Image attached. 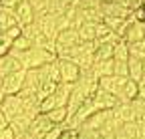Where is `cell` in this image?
<instances>
[{"instance_id":"83f0119b","label":"cell","mask_w":145,"mask_h":139,"mask_svg":"<svg viewBox=\"0 0 145 139\" xmlns=\"http://www.w3.org/2000/svg\"><path fill=\"white\" fill-rule=\"evenodd\" d=\"M10 50H12V39L8 37V34L0 32V57H2V55H8Z\"/></svg>"},{"instance_id":"30bf717a","label":"cell","mask_w":145,"mask_h":139,"mask_svg":"<svg viewBox=\"0 0 145 139\" xmlns=\"http://www.w3.org/2000/svg\"><path fill=\"white\" fill-rule=\"evenodd\" d=\"M127 79L129 77H121V75H115V73L113 75H105V77L99 79V87L105 89V91H109V93H113V95H119Z\"/></svg>"},{"instance_id":"9c48e42d","label":"cell","mask_w":145,"mask_h":139,"mask_svg":"<svg viewBox=\"0 0 145 139\" xmlns=\"http://www.w3.org/2000/svg\"><path fill=\"white\" fill-rule=\"evenodd\" d=\"M14 14H16V20H18L20 26H26V24L34 22V16H36V12H34V8H32V4L28 0H20V2L14 6Z\"/></svg>"},{"instance_id":"277c9868","label":"cell","mask_w":145,"mask_h":139,"mask_svg":"<svg viewBox=\"0 0 145 139\" xmlns=\"http://www.w3.org/2000/svg\"><path fill=\"white\" fill-rule=\"evenodd\" d=\"M0 109L4 111V115L10 119H14L16 115H20L24 113V101L20 99V95H4L2 97V103H0Z\"/></svg>"},{"instance_id":"7a4b0ae2","label":"cell","mask_w":145,"mask_h":139,"mask_svg":"<svg viewBox=\"0 0 145 139\" xmlns=\"http://www.w3.org/2000/svg\"><path fill=\"white\" fill-rule=\"evenodd\" d=\"M77 42H81V40H79V32H77V28L69 26V28L59 30L57 39H54V53H57V57H61L63 53H67V50L72 48Z\"/></svg>"},{"instance_id":"ac0fdd59","label":"cell","mask_w":145,"mask_h":139,"mask_svg":"<svg viewBox=\"0 0 145 139\" xmlns=\"http://www.w3.org/2000/svg\"><path fill=\"white\" fill-rule=\"evenodd\" d=\"M127 67H129V79H133V81L139 83L141 77H143V61L137 59V57H129Z\"/></svg>"},{"instance_id":"7402d4cb","label":"cell","mask_w":145,"mask_h":139,"mask_svg":"<svg viewBox=\"0 0 145 139\" xmlns=\"http://www.w3.org/2000/svg\"><path fill=\"white\" fill-rule=\"evenodd\" d=\"M113 48L115 42H101L95 46V61H105V59H113Z\"/></svg>"},{"instance_id":"8d00e7d4","label":"cell","mask_w":145,"mask_h":139,"mask_svg":"<svg viewBox=\"0 0 145 139\" xmlns=\"http://www.w3.org/2000/svg\"><path fill=\"white\" fill-rule=\"evenodd\" d=\"M18 2H20V0H2V2H0V6H6V8H14Z\"/></svg>"},{"instance_id":"f1b7e54d","label":"cell","mask_w":145,"mask_h":139,"mask_svg":"<svg viewBox=\"0 0 145 139\" xmlns=\"http://www.w3.org/2000/svg\"><path fill=\"white\" fill-rule=\"evenodd\" d=\"M131 107H133V111H135L137 119H139V117H145V99L135 97V99L131 101Z\"/></svg>"},{"instance_id":"44dd1931","label":"cell","mask_w":145,"mask_h":139,"mask_svg":"<svg viewBox=\"0 0 145 139\" xmlns=\"http://www.w3.org/2000/svg\"><path fill=\"white\" fill-rule=\"evenodd\" d=\"M79 40H95V34H97V22H83L79 28Z\"/></svg>"},{"instance_id":"4316f807","label":"cell","mask_w":145,"mask_h":139,"mask_svg":"<svg viewBox=\"0 0 145 139\" xmlns=\"http://www.w3.org/2000/svg\"><path fill=\"white\" fill-rule=\"evenodd\" d=\"M129 61V59H127ZM127 61H117L113 59V73L121 75V77H129V67H127Z\"/></svg>"},{"instance_id":"60d3db41","label":"cell","mask_w":145,"mask_h":139,"mask_svg":"<svg viewBox=\"0 0 145 139\" xmlns=\"http://www.w3.org/2000/svg\"><path fill=\"white\" fill-rule=\"evenodd\" d=\"M143 73H145V59H143Z\"/></svg>"},{"instance_id":"5bb4252c","label":"cell","mask_w":145,"mask_h":139,"mask_svg":"<svg viewBox=\"0 0 145 139\" xmlns=\"http://www.w3.org/2000/svg\"><path fill=\"white\" fill-rule=\"evenodd\" d=\"M123 39L127 40V42H135V40H141V39H145V26H143V22H139V20H131V24L127 26V30H125V34H123Z\"/></svg>"},{"instance_id":"603a6c76","label":"cell","mask_w":145,"mask_h":139,"mask_svg":"<svg viewBox=\"0 0 145 139\" xmlns=\"http://www.w3.org/2000/svg\"><path fill=\"white\" fill-rule=\"evenodd\" d=\"M57 85H59V83H54V81H50V79H42L40 85L36 87V97H39V101H42L44 97H48L50 93H54Z\"/></svg>"},{"instance_id":"3957f363","label":"cell","mask_w":145,"mask_h":139,"mask_svg":"<svg viewBox=\"0 0 145 139\" xmlns=\"http://www.w3.org/2000/svg\"><path fill=\"white\" fill-rule=\"evenodd\" d=\"M24 75H26V69H18V71L6 75L0 79V87H2V93L4 95H16L18 91L24 87Z\"/></svg>"},{"instance_id":"6da1fadb","label":"cell","mask_w":145,"mask_h":139,"mask_svg":"<svg viewBox=\"0 0 145 139\" xmlns=\"http://www.w3.org/2000/svg\"><path fill=\"white\" fill-rule=\"evenodd\" d=\"M10 53L22 63V69H36V67H42L50 61L57 59V53L54 50H48V48H42V46H30L22 53H16V50H10Z\"/></svg>"},{"instance_id":"9a60e30c","label":"cell","mask_w":145,"mask_h":139,"mask_svg":"<svg viewBox=\"0 0 145 139\" xmlns=\"http://www.w3.org/2000/svg\"><path fill=\"white\" fill-rule=\"evenodd\" d=\"M16 24H18V20H16L14 8L0 6V32H2V30H8L10 26H16Z\"/></svg>"},{"instance_id":"8fae6325","label":"cell","mask_w":145,"mask_h":139,"mask_svg":"<svg viewBox=\"0 0 145 139\" xmlns=\"http://www.w3.org/2000/svg\"><path fill=\"white\" fill-rule=\"evenodd\" d=\"M50 127H54V125H52V121L48 119V115H46V113H39V115H34V117H32L28 131H30L36 139H39V137H42Z\"/></svg>"},{"instance_id":"e575fe53","label":"cell","mask_w":145,"mask_h":139,"mask_svg":"<svg viewBox=\"0 0 145 139\" xmlns=\"http://www.w3.org/2000/svg\"><path fill=\"white\" fill-rule=\"evenodd\" d=\"M10 125V121H8V117L4 115V111L0 109V129H4V127H8Z\"/></svg>"},{"instance_id":"e0dca14e","label":"cell","mask_w":145,"mask_h":139,"mask_svg":"<svg viewBox=\"0 0 145 139\" xmlns=\"http://www.w3.org/2000/svg\"><path fill=\"white\" fill-rule=\"evenodd\" d=\"M40 71H42L44 79H50V81H54V83H61V69H59V59H54V61H50V63L42 65V67H40Z\"/></svg>"},{"instance_id":"cb8c5ba5","label":"cell","mask_w":145,"mask_h":139,"mask_svg":"<svg viewBox=\"0 0 145 139\" xmlns=\"http://www.w3.org/2000/svg\"><path fill=\"white\" fill-rule=\"evenodd\" d=\"M131 55H129V42H127L125 39H119L115 42V48H113V59L117 61H127Z\"/></svg>"},{"instance_id":"d6a6232c","label":"cell","mask_w":145,"mask_h":139,"mask_svg":"<svg viewBox=\"0 0 145 139\" xmlns=\"http://www.w3.org/2000/svg\"><path fill=\"white\" fill-rule=\"evenodd\" d=\"M133 18L139 20V22H145V8H143V6L133 8Z\"/></svg>"},{"instance_id":"484cf974","label":"cell","mask_w":145,"mask_h":139,"mask_svg":"<svg viewBox=\"0 0 145 139\" xmlns=\"http://www.w3.org/2000/svg\"><path fill=\"white\" fill-rule=\"evenodd\" d=\"M129 55L131 57H137V59H145V39L141 40H135V42H129Z\"/></svg>"},{"instance_id":"7bdbcfd3","label":"cell","mask_w":145,"mask_h":139,"mask_svg":"<svg viewBox=\"0 0 145 139\" xmlns=\"http://www.w3.org/2000/svg\"><path fill=\"white\" fill-rule=\"evenodd\" d=\"M143 26H145V22H143Z\"/></svg>"},{"instance_id":"ee69618b","label":"cell","mask_w":145,"mask_h":139,"mask_svg":"<svg viewBox=\"0 0 145 139\" xmlns=\"http://www.w3.org/2000/svg\"><path fill=\"white\" fill-rule=\"evenodd\" d=\"M0 2H2V0H0Z\"/></svg>"},{"instance_id":"74e56055","label":"cell","mask_w":145,"mask_h":139,"mask_svg":"<svg viewBox=\"0 0 145 139\" xmlns=\"http://www.w3.org/2000/svg\"><path fill=\"white\" fill-rule=\"evenodd\" d=\"M137 97L145 99V85H139V93H137Z\"/></svg>"},{"instance_id":"d590c367","label":"cell","mask_w":145,"mask_h":139,"mask_svg":"<svg viewBox=\"0 0 145 139\" xmlns=\"http://www.w3.org/2000/svg\"><path fill=\"white\" fill-rule=\"evenodd\" d=\"M14 139H36V137H34L30 131H22V133H16Z\"/></svg>"},{"instance_id":"d6986e66","label":"cell","mask_w":145,"mask_h":139,"mask_svg":"<svg viewBox=\"0 0 145 139\" xmlns=\"http://www.w3.org/2000/svg\"><path fill=\"white\" fill-rule=\"evenodd\" d=\"M48 119L52 121V125H67V121H69V111L67 107H54L50 111H46Z\"/></svg>"},{"instance_id":"8992f818","label":"cell","mask_w":145,"mask_h":139,"mask_svg":"<svg viewBox=\"0 0 145 139\" xmlns=\"http://www.w3.org/2000/svg\"><path fill=\"white\" fill-rule=\"evenodd\" d=\"M91 99H93V105H95L97 111H101V109H115V105L119 103L117 95H113V93L101 89V87H99L93 95H91Z\"/></svg>"},{"instance_id":"ab89813d","label":"cell","mask_w":145,"mask_h":139,"mask_svg":"<svg viewBox=\"0 0 145 139\" xmlns=\"http://www.w3.org/2000/svg\"><path fill=\"white\" fill-rule=\"evenodd\" d=\"M139 85H145V73H143V77H141V81H139Z\"/></svg>"},{"instance_id":"ba28073f","label":"cell","mask_w":145,"mask_h":139,"mask_svg":"<svg viewBox=\"0 0 145 139\" xmlns=\"http://www.w3.org/2000/svg\"><path fill=\"white\" fill-rule=\"evenodd\" d=\"M101 12L103 16H115V18H129L131 16V8L125 6V4H119L115 0H109V2H101Z\"/></svg>"},{"instance_id":"52a82bcc","label":"cell","mask_w":145,"mask_h":139,"mask_svg":"<svg viewBox=\"0 0 145 139\" xmlns=\"http://www.w3.org/2000/svg\"><path fill=\"white\" fill-rule=\"evenodd\" d=\"M113 117V109H101V111H95L91 113V117L83 123L85 129H93V131H101L105 127V123Z\"/></svg>"},{"instance_id":"5b68a950","label":"cell","mask_w":145,"mask_h":139,"mask_svg":"<svg viewBox=\"0 0 145 139\" xmlns=\"http://www.w3.org/2000/svg\"><path fill=\"white\" fill-rule=\"evenodd\" d=\"M59 69H61V83H77L81 77V67L71 59H59Z\"/></svg>"},{"instance_id":"4fadbf2b","label":"cell","mask_w":145,"mask_h":139,"mask_svg":"<svg viewBox=\"0 0 145 139\" xmlns=\"http://www.w3.org/2000/svg\"><path fill=\"white\" fill-rule=\"evenodd\" d=\"M137 93H139V83L133 81V79H127L121 93L117 95V99H119V103H129V101H133L137 97Z\"/></svg>"},{"instance_id":"ffe728a7","label":"cell","mask_w":145,"mask_h":139,"mask_svg":"<svg viewBox=\"0 0 145 139\" xmlns=\"http://www.w3.org/2000/svg\"><path fill=\"white\" fill-rule=\"evenodd\" d=\"M93 73L97 75V79H101V77H105V75H113V59L95 61V63H93Z\"/></svg>"},{"instance_id":"836d02e7","label":"cell","mask_w":145,"mask_h":139,"mask_svg":"<svg viewBox=\"0 0 145 139\" xmlns=\"http://www.w3.org/2000/svg\"><path fill=\"white\" fill-rule=\"evenodd\" d=\"M0 139H14V131L12 127H4V129H0Z\"/></svg>"},{"instance_id":"b9f144b4","label":"cell","mask_w":145,"mask_h":139,"mask_svg":"<svg viewBox=\"0 0 145 139\" xmlns=\"http://www.w3.org/2000/svg\"><path fill=\"white\" fill-rule=\"evenodd\" d=\"M99 2H109V0H99Z\"/></svg>"},{"instance_id":"7c38bea8","label":"cell","mask_w":145,"mask_h":139,"mask_svg":"<svg viewBox=\"0 0 145 139\" xmlns=\"http://www.w3.org/2000/svg\"><path fill=\"white\" fill-rule=\"evenodd\" d=\"M18 69H22V63L18 61L12 53L0 57V79L10 75V73H14V71H18Z\"/></svg>"},{"instance_id":"f35d334b","label":"cell","mask_w":145,"mask_h":139,"mask_svg":"<svg viewBox=\"0 0 145 139\" xmlns=\"http://www.w3.org/2000/svg\"><path fill=\"white\" fill-rule=\"evenodd\" d=\"M101 139H117V137H115V133H105V135H101Z\"/></svg>"},{"instance_id":"d4e9b609","label":"cell","mask_w":145,"mask_h":139,"mask_svg":"<svg viewBox=\"0 0 145 139\" xmlns=\"http://www.w3.org/2000/svg\"><path fill=\"white\" fill-rule=\"evenodd\" d=\"M30 46H32V40L26 37V34H18V37L12 40V50H16V53H22V50H26Z\"/></svg>"},{"instance_id":"4dcf8cb0","label":"cell","mask_w":145,"mask_h":139,"mask_svg":"<svg viewBox=\"0 0 145 139\" xmlns=\"http://www.w3.org/2000/svg\"><path fill=\"white\" fill-rule=\"evenodd\" d=\"M63 129H65V125H54V127H50L42 137H39V139H59L61 137V133H63Z\"/></svg>"},{"instance_id":"f546056e","label":"cell","mask_w":145,"mask_h":139,"mask_svg":"<svg viewBox=\"0 0 145 139\" xmlns=\"http://www.w3.org/2000/svg\"><path fill=\"white\" fill-rule=\"evenodd\" d=\"M28 2L32 4V8H34L36 14H44V12H48V2H50V0H28Z\"/></svg>"},{"instance_id":"2e32d148","label":"cell","mask_w":145,"mask_h":139,"mask_svg":"<svg viewBox=\"0 0 145 139\" xmlns=\"http://www.w3.org/2000/svg\"><path fill=\"white\" fill-rule=\"evenodd\" d=\"M30 121H32V117L28 113H20V115H16L14 119H10V127H12L14 135L16 133H22V131H28Z\"/></svg>"},{"instance_id":"1f68e13d","label":"cell","mask_w":145,"mask_h":139,"mask_svg":"<svg viewBox=\"0 0 145 139\" xmlns=\"http://www.w3.org/2000/svg\"><path fill=\"white\" fill-rule=\"evenodd\" d=\"M79 135H81V129H75V127L65 125V129H63V133H61L59 139H79Z\"/></svg>"}]
</instances>
